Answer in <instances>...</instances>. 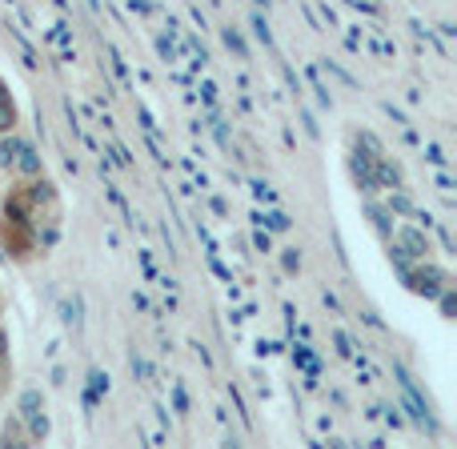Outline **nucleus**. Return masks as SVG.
Wrapping results in <instances>:
<instances>
[{
  "mask_svg": "<svg viewBox=\"0 0 457 449\" xmlns=\"http://www.w3.org/2000/svg\"><path fill=\"white\" fill-rule=\"evenodd\" d=\"M429 161H434V165H445V157H442V149H437V145H429Z\"/></svg>",
  "mask_w": 457,
  "mask_h": 449,
  "instance_id": "obj_16",
  "label": "nucleus"
},
{
  "mask_svg": "<svg viewBox=\"0 0 457 449\" xmlns=\"http://www.w3.org/2000/svg\"><path fill=\"white\" fill-rule=\"evenodd\" d=\"M12 169H16L21 177H40V173H45V161H40V153L32 149L29 141H24L21 153H16V165H12Z\"/></svg>",
  "mask_w": 457,
  "mask_h": 449,
  "instance_id": "obj_3",
  "label": "nucleus"
},
{
  "mask_svg": "<svg viewBox=\"0 0 457 449\" xmlns=\"http://www.w3.org/2000/svg\"><path fill=\"white\" fill-rule=\"evenodd\" d=\"M281 265H285V273H297V269H301V257H297V249H285Z\"/></svg>",
  "mask_w": 457,
  "mask_h": 449,
  "instance_id": "obj_11",
  "label": "nucleus"
},
{
  "mask_svg": "<svg viewBox=\"0 0 457 449\" xmlns=\"http://www.w3.org/2000/svg\"><path fill=\"white\" fill-rule=\"evenodd\" d=\"M16 125V104H12V93L4 88V80H0V133H12Z\"/></svg>",
  "mask_w": 457,
  "mask_h": 449,
  "instance_id": "obj_6",
  "label": "nucleus"
},
{
  "mask_svg": "<svg viewBox=\"0 0 457 449\" xmlns=\"http://www.w3.org/2000/svg\"><path fill=\"white\" fill-rule=\"evenodd\" d=\"M109 394V378H104L101 370H93L88 373V389H85V405L88 410H96V405H101V397Z\"/></svg>",
  "mask_w": 457,
  "mask_h": 449,
  "instance_id": "obj_5",
  "label": "nucleus"
},
{
  "mask_svg": "<svg viewBox=\"0 0 457 449\" xmlns=\"http://www.w3.org/2000/svg\"><path fill=\"white\" fill-rule=\"evenodd\" d=\"M265 225L273 229V233H285V229H289V217H285V213H269V217H265Z\"/></svg>",
  "mask_w": 457,
  "mask_h": 449,
  "instance_id": "obj_10",
  "label": "nucleus"
},
{
  "mask_svg": "<svg viewBox=\"0 0 457 449\" xmlns=\"http://www.w3.org/2000/svg\"><path fill=\"white\" fill-rule=\"evenodd\" d=\"M253 245H257L261 253H269V249H273V241H269V233H257V237H253Z\"/></svg>",
  "mask_w": 457,
  "mask_h": 449,
  "instance_id": "obj_14",
  "label": "nucleus"
},
{
  "mask_svg": "<svg viewBox=\"0 0 457 449\" xmlns=\"http://www.w3.org/2000/svg\"><path fill=\"white\" fill-rule=\"evenodd\" d=\"M0 357H4V333H0Z\"/></svg>",
  "mask_w": 457,
  "mask_h": 449,
  "instance_id": "obj_17",
  "label": "nucleus"
},
{
  "mask_svg": "<svg viewBox=\"0 0 457 449\" xmlns=\"http://www.w3.org/2000/svg\"><path fill=\"white\" fill-rule=\"evenodd\" d=\"M293 362H297V365H301V370H305V373H309V378H317V362H313V353H309V349H305V345H297V353H293Z\"/></svg>",
  "mask_w": 457,
  "mask_h": 449,
  "instance_id": "obj_8",
  "label": "nucleus"
},
{
  "mask_svg": "<svg viewBox=\"0 0 457 449\" xmlns=\"http://www.w3.org/2000/svg\"><path fill=\"white\" fill-rule=\"evenodd\" d=\"M133 373H137V378H141V381H149V365H145L137 353H133Z\"/></svg>",
  "mask_w": 457,
  "mask_h": 449,
  "instance_id": "obj_13",
  "label": "nucleus"
},
{
  "mask_svg": "<svg viewBox=\"0 0 457 449\" xmlns=\"http://www.w3.org/2000/svg\"><path fill=\"white\" fill-rule=\"evenodd\" d=\"M370 217H373V225H378V229H381V233H389V217H386V213H381V209H378V205H373V209H370Z\"/></svg>",
  "mask_w": 457,
  "mask_h": 449,
  "instance_id": "obj_12",
  "label": "nucleus"
},
{
  "mask_svg": "<svg viewBox=\"0 0 457 449\" xmlns=\"http://www.w3.org/2000/svg\"><path fill=\"white\" fill-rule=\"evenodd\" d=\"M405 285H410L413 293H421V297H437V293L450 285V277L442 273L437 265H421V269H405Z\"/></svg>",
  "mask_w": 457,
  "mask_h": 449,
  "instance_id": "obj_1",
  "label": "nucleus"
},
{
  "mask_svg": "<svg viewBox=\"0 0 457 449\" xmlns=\"http://www.w3.org/2000/svg\"><path fill=\"white\" fill-rule=\"evenodd\" d=\"M0 437H4V442H21V426H4V434Z\"/></svg>",
  "mask_w": 457,
  "mask_h": 449,
  "instance_id": "obj_15",
  "label": "nucleus"
},
{
  "mask_svg": "<svg viewBox=\"0 0 457 449\" xmlns=\"http://www.w3.org/2000/svg\"><path fill=\"white\" fill-rule=\"evenodd\" d=\"M21 137L12 133H0V169H12L16 165V153H21Z\"/></svg>",
  "mask_w": 457,
  "mask_h": 449,
  "instance_id": "obj_7",
  "label": "nucleus"
},
{
  "mask_svg": "<svg viewBox=\"0 0 457 449\" xmlns=\"http://www.w3.org/2000/svg\"><path fill=\"white\" fill-rule=\"evenodd\" d=\"M225 45H228V48H233V53H237V56H241V61H249V48H245V40H241V37H237V32H233V29H225Z\"/></svg>",
  "mask_w": 457,
  "mask_h": 449,
  "instance_id": "obj_9",
  "label": "nucleus"
},
{
  "mask_svg": "<svg viewBox=\"0 0 457 449\" xmlns=\"http://www.w3.org/2000/svg\"><path fill=\"white\" fill-rule=\"evenodd\" d=\"M397 241H402L397 249H402L405 257H426V253H429V241L418 233V229H402V237H397Z\"/></svg>",
  "mask_w": 457,
  "mask_h": 449,
  "instance_id": "obj_4",
  "label": "nucleus"
},
{
  "mask_svg": "<svg viewBox=\"0 0 457 449\" xmlns=\"http://www.w3.org/2000/svg\"><path fill=\"white\" fill-rule=\"evenodd\" d=\"M21 421L29 426L32 437H48V418H45V397H40V389H24L21 394Z\"/></svg>",
  "mask_w": 457,
  "mask_h": 449,
  "instance_id": "obj_2",
  "label": "nucleus"
}]
</instances>
